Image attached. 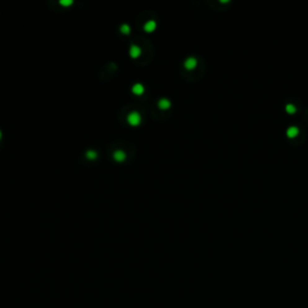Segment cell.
I'll return each instance as SVG.
<instances>
[{
	"label": "cell",
	"mask_w": 308,
	"mask_h": 308,
	"mask_svg": "<svg viewBox=\"0 0 308 308\" xmlns=\"http://www.w3.org/2000/svg\"><path fill=\"white\" fill-rule=\"evenodd\" d=\"M128 123H129L130 125H132V127L139 125L140 123H141V116H140V113L135 112V111L129 113V116H128Z\"/></svg>",
	"instance_id": "obj_1"
},
{
	"label": "cell",
	"mask_w": 308,
	"mask_h": 308,
	"mask_svg": "<svg viewBox=\"0 0 308 308\" xmlns=\"http://www.w3.org/2000/svg\"><path fill=\"white\" fill-rule=\"evenodd\" d=\"M196 64H198V61H196V59H195L194 57H189L188 59L184 61V66H185L188 70L194 69V68L196 66Z\"/></svg>",
	"instance_id": "obj_2"
},
{
	"label": "cell",
	"mask_w": 308,
	"mask_h": 308,
	"mask_svg": "<svg viewBox=\"0 0 308 308\" xmlns=\"http://www.w3.org/2000/svg\"><path fill=\"white\" fill-rule=\"evenodd\" d=\"M143 92H145V87H143L141 83L134 84V87H132V93H134V94L141 95V94H143Z\"/></svg>",
	"instance_id": "obj_3"
},
{
	"label": "cell",
	"mask_w": 308,
	"mask_h": 308,
	"mask_svg": "<svg viewBox=\"0 0 308 308\" xmlns=\"http://www.w3.org/2000/svg\"><path fill=\"white\" fill-rule=\"evenodd\" d=\"M125 157H127V155H125L124 150H120V149L116 150V152H114V154H113V158L117 160V161H119V163L125 159Z\"/></svg>",
	"instance_id": "obj_4"
},
{
	"label": "cell",
	"mask_w": 308,
	"mask_h": 308,
	"mask_svg": "<svg viewBox=\"0 0 308 308\" xmlns=\"http://www.w3.org/2000/svg\"><path fill=\"white\" fill-rule=\"evenodd\" d=\"M140 54H141V50H140V47L135 46V45H132V46L130 47V56H131L132 58H137V57H140Z\"/></svg>",
	"instance_id": "obj_5"
},
{
	"label": "cell",
	"mask_w": 308,
	"mask_h": 308,
	"mask_svg": "<svg viewBox=\"0 0 308 308\" xmlns=\"http://www.w3.org/2000/svg\"><path fill=\"white\" fill-rule=\"evenodd\" d=\"M155 27H157V23H155L154 20H148V22L145 24V30H146L147 33H150V31H153V30L155 29Z\"/></svg>",
	"instance_id": "obj_6"
},
{
	"label": "cell",
	"mask_w": 308,
	"mask_h": 308,
	"mask_svg": "<svg viewBox=\"0 0 308 308\" xmlns=\"http://www.w3.org/2000/svg\"><path fill=\"white\" fill-rule=\"evenodd\" d=\"M298 132V128L297 127H295V125H292V127H289L288 130H287V134H288V136L290 137H294V136H296Z\"/></svg>",
	"instance_id": "obj_7"
},
{
	"label": "cell",
	"mask_w": 308,
	"mask_h": 308,
	"mask_svg": "<svg viewBox=\"0 0 308 308\" xmlns=\"http://www.w3.org/2000/svg\"><path fill=\"white\" fill-rule=\"evenodd\" d=\"M158 105H159L160 109H169L170 106H171V102H170V100H167V99H161V100H159Z\"/></svg>",
	"instance_id": "obj_8"
},
{
	"label": "cell",
	"mask_w": 308,
	"mask_h": 308,
	"mask_svg": "<svg viewBox=\"0 0 308 308\" xmlns=\"http://www.w3.org/2000/svg\"><path fill=\"white\" fill-rule=\"evenodd\" d=\"M96 157H98V154H96L95 150H88L87 152V158L88 159H95Z\"/></svg>",
	"instance_id": "obj_9"
},
{
	"label": "cell",
	"mask_w": 308,
	"mask_h": 308,
	"mask_svg": "<svg viewBox=\"0 0 308 308\" xmlns=\"http://www.w3.org/2000/svg\"><path fill=\"white\" fill-rule=\"evenodd\" d=\"M120 31L123 33V34H129L130 33V27L128 24H123L122 27H120Z\"/></svg>",
	"instance_id": "obj_10"
},
{
	"label": "cell",
	"mask_w": 308,
	"mask_h": 308,
	"mask_svg": "<svg viewBox=\"0 0 308 308\" xmlns=\"http://www.w3.org/2000/svg\"><path fill=\"white\" fill-rule=\"evenodd\" d=\"M71 4H72V0H61L60 1V5H64V6H68Z\"/></svg>",
	"instance_id": "obj_11"
},
{
	"label": "cell",
	"mask_w": 308,
	"mask_h": 308,
	"mask_svg": "<svg viewBox=\"0 0 308 308\" xmlns=\"http://www.w3.org/2000/svg\"><path fill=\"white\" fill-rule=\"evenodd\" d=\"M287 109H288L289 112H294V111L296 109V107H295L292 104H288V105H287Z\"/></svg>",
	"instance_id": "obj_12"
},
{
	"label": "cell",
	"mask_w": 308,
	"mask_h": 308,
	"mask_svg": "<svg viewBox=\"0 0 308 308\" xmlns=\"http://www.w3.org/2000/svg\"><path fill=\"white\" fill-rule=\"evenodd\" d=\"M0 139H1V132H0Z\"/></svg>",
	"instance_id": "obj_13"
}]
</instances>
